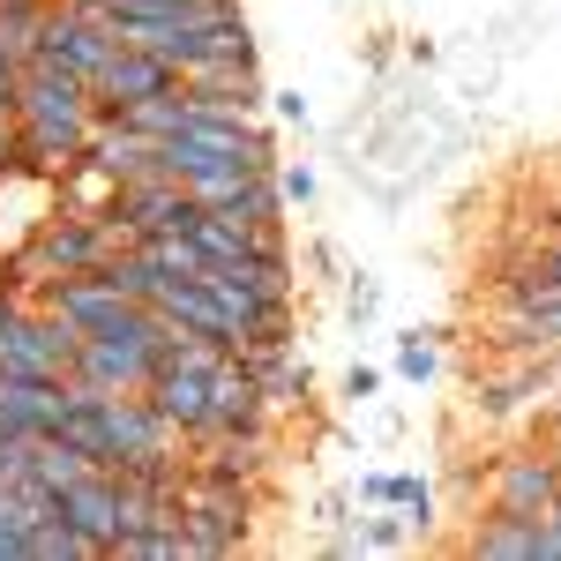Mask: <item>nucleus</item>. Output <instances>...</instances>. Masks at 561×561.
<instances>
[{
  "instance_id": "nucleus-11",
  "label": "nucleus",
  "mask_w": 561,
  "mask_h": 561,
  "mask_svg": "<svg viewBox=\"0 0 561 561\" xmlns=\"http://www.w3.org/2000/svg\"><path fill=\"white\" fill-rule=\"evenodd\" d=\"M150 307H158L173 330H187V337H210V345H225V352H232V337H240V322L225 314V300L210 293V277H173V285H165Z\"/></svg>"
},
{
  "instance_id": "nucleus-23",
  "label": "nucleus",
  "mask_w": 561,
  "mask_h": 561,
  "mask_svg": "<svg viewBox=\"0 0 561 561\" xmlns=\"http://www.w3.org/2000/svg\"><path fill=\"white\" fill-rule=\"evenodd\" d=\"M15 158H23V121H15V105H0V187L15 180Z\"/></svg>"
},
{
  "instance_id": "nucleus-19",
  "label": "nucleus",
  "mask_w": 561,
  "mask_h": 561,
  "mask_svg": "<svg viewBox=\"0 0 561 561\" xmlns=\"http://www.w3.org/2000/svg\"><path fill=\"white\" fill-rule=\"evenodd\" d=\"M31 554H38V561H98V547H90L68 517H45L38 531H31Z\"/></svg>"
},
{
  "instance_id": "nucleus-25",
  "label": "nucleus",
  "mask_w": 561,
  "mask_h": 561,
  "mask_svg": "<svg viewBox=\"0 0 561 561\" xmlns=\"http://www.w3.org/2000/svg\"><path fill=\"white\" fill-rule=\"evenodd\" d=\"M375 389H382V375H375V367H352V375H345V397H352V404H367Z\"/></svg>"
},
{
  "instance_id": "nucleus-8",
  "label": "nucleus",
  "mask_w": 561,
  "mask_h": 561,
  "mask_svg": "<svg viewBox=\"0 0 561 561\" xmlns=\"http://www.w3.org/2000/svg\"><path fill=\"white\" fill-rule=\"evenodd\" d=\"M547 367L554 359H502L494 375L472 382V420L479 427H502V420H524L531 404H547Z\"/></svg>"
},
{
  "instance_id": "nucleus-29",
  "label": "nucleus",
  "mask_w": 561,
  "mask_h": 561,
  "mask_svg": "<svg viewBox=\"0 0 561 561\" xmlns=\"http://www.w3.org/2000/svg\"><path fill=\"white\" fill-rule=\"evenodd\" d=\"M53 8H60V0H53ZM68 8H83V0H68Z\"/></svg>"
},
{
  "instance_id": "nucleus-16",
  "label": "nucleus",
  "mask_w": 561,
  "mask_h": 561,
  "mask_svg": "<svg viewBox=\"0 0 561 561\" xmlns=\"http://www.w3.org/2000/svg\"><path fill=\"white\" fill-rule=\"evenodd\" d=\"M83 472H98L83 449H76V442H60V434H45L38 449H31V472H23V479H31V486H45V494L60 502V486H76Z\"/></svg>"
},
{
  "instance_id": "nucleus-4",
  "label": "nucleus",
  "mask_w": 561,
  "mask_h": 561,
  "mask_svg": "<svg viewBox=\"0 0 561 561\" xmlns=\"http://www.w3.org/2000/svg\"><path fill=\"white\" fill-rule=\"evenodd\" d=\"M561 502V457L554 449H502L486 465V510H517V517H547Z\"/></svg>"
},
{
  "instance_id": "nucleus-21",
  "label": "nucleus",
  "mask_w": 561,
  "mask_h": 561,
  "mask_svg": "<svg viewBox=\"0 0 561 561\" xmlns=\"http://www.w3.org/2000/svg\"><path fill=\"white\" fill-rule=\"evenodd\" d=\"M83 8L113 23V15H173V8H203V0H83Z\"/></svg>"
},
{
  "instance_id": "nucleus-7",
  "label": "nucleus",
  "mask_w": 561,
  "mask_h": 561,
  "mask_svg": "<svg viewBox=\"0 0 561 561\" xmlns=\"http://www.w3.org/2000/svg\"><path fill=\"white\" fill-rule=\"evenodd\" d=\"M494 359H561V300H494Z\"/></svg>"
},
{
  "instance_id": "nucleus-28",
  "label": "nucleus",
  "mask_w": 561,
  "mask_h": 561,
  "mask_svg": "<svg viewBox=\"0 0 561 561\" xmlns=\"http://www.w3.org/2000/svg\"><path fill=\"white\" fill-rule=\"evenodd\" d=\"M554 457H561V427H554Z\"/></svg>"
},
{
  "instance_id": "nucleus-17",
  "label": "nucleus",
  "mask_w": 561,
  "mask_h": 561,
  "mask_svg": "<svg viewBox=\"0 0 561 561\" xmlns=\"http://www.w3.org/2000/svg\"><path fill=\"white\" fill-rule=\"evenodd\" d=\"M248 173H255V165H240V158H187V165H180V187H187L195 203H225Z\"/></svg>"
},
{
  "instance_id": "nucleus-2",
  "label": "nucleus",
  "mask_w": 561,
  "mask_h": 561,
  "mask_svg": "<svg viewBox=\"0 0 561 561\" xmlns=\"http://www.w3.org/2000/svg\"><path fill=\"white\" fill-rule=\"evenodd\" d=\"M76 352H83V330H68L53 307L23 300L0 322V367H15V375H53V382H68Z\"/></svg>"
},
{
  "instance_id": "nucleus-9",
  "label": "nucleus",
  "mask_w": 561,
  "mask_h": 561,
  "mask_svg": "<svg viewBox=\"0 0 561 561\" xmlns=\"http://www.w3.org/2000/svg\"><path fill=\"white\" fill-rule=\"evenodd\" d=\"M180 76L158 60V53H142V45H113L105 53V68L90 76V98H98V121L105 113H121V105H135V98H158V90H173Z\"/></svg>"
},
{
  "instance_id": "nucleus-6",
  "label": "nucleus",
  "mask_w": 561,
  "mask_h": 561,
  "mask_svg": "<svg viewBox=\"0 0 561 561\" xmlns=\"http://www.w3.org/2000/svg\"><path fill=\"white\" fill-rule=\"evenodd\" d=\"M60 412H68V382H53V375H15V367H0V434L45 442V434H60Z\"/></svg>"
},
{
  "instance_id": "nucleus-24",
  "label": "nucleus",
  "mask_w": 561,
  "mask_h": 561,
  "mask_svg": "<svg viewBox=\"0 0 561 561\" xmlns=\"http://www.w3.org/2000/svg\"><path fill=\"white\" fill-rule=\"evenodd\" d=\"M277 195H285V203H314V173H307V165H285V158H277Z\"/></svg>"
},
{
  "instance_id": "nucleus-1",
  "label": "nucleus",
  "mask_w": 561,
  "mask_h": 561,
  "mask_svg": "<svg viewBox=\"0 0 561 561\" xmlns=\"http://www.w3.org/2000/svg\"><path fill=\"white\" fill-rule=\"evenodd\" d=\"M255 502L262 486H232V479H180V539H187V561H217L240 554L255 539Z\"/></svg>"
},
{
  "instance_id": "nucleus-14",
  "label": "nucleus",
  "mask_w": 561,
  "mask_h": 561,
  "mask_svg": "<svg viewBox=\"0 0 561 561\" xmlns=\"http://www.w3.org/2000/svg\"><path fill=\"white\" fill-rule=\"evenodd\" d=\"M90 158L113 180H142V173H158V135H142L121 113H105V121H90Z\"/></svg>"
},
{
  "instance_id": "nucleus-3",
  "label": "nucleus",
  "mask_w": 561,
  "mask_h": 561,
  "mask_svg": "<svg viewBox=\"0 0 561 561\" xmlns=\"http://www.w3.org/2000/svg\"><path fill=\"white\" fill-rule=\"evenodd\" d=\"M15 121L23 128H90L98 121V98H90L83 76H68L53 60H31L23 83H15Z\"/></svg>"
},
{
  "instance_id": "nucleus-10",
  "label": "nucleus",
  "mask_w": 561,
  "mask_h": 561,
  "mask_svg": "<svg viewBox=\"0 0 561 561\" xmlns=\"http://www.w3.org/2000/svg\"><path fill=\"white\" fill-rule=\"evenodd\" d=\"M187 98L203 105V113H262V60L255 53H232V60H203L195 76H180Z\"/></svg>"
},
{
  "instance_id": "nucleus-20",
  "label": "nucleus",
  "mask_w": 561,
  "mask_h": 561,
  "mask_svg": "<svg viewBox=\"0 0 561 561\" xmlns=\"http://www.w3.org/2000/svg\"><path fill=\"white\" fill-rule=\"evenodd\" d=\"M434 367H442V345H434V337H404V345H397V375H404V382H434Z\"/></svg>"
},
{
  "instance_id": "nucleus-13",
  "label": "nucleus",
  "mask_w": 561,
  "mask_h": 561,
  "mask_svg": "<svg viewBox=\"0 0 561 561\" xmlns=\"http://www.w3.org/2000/svg\"><path fill=\"white\" fill-rule=\"evenodd\" d=\"M142 397L165 412V427H173L180 442H203V434H210V375H195V367H158Z\"/></svg>"
},
{
  "instance_id": "nucleus-18",
  "label": "nucleus",
  "mask_w": 561,
  "mask_h": 561,
  "mask_svg": "<svg viewBox=\"0 0 561 561\" xmlns=\"http://www.w3.org/2000/svg\"><path fill=\"white\" fill-rule=\"evenodd\" d=\"M382 502H389V510H404V524H412V531H427V524H434V479H420V472H389Z\"/></svg>"
},
{
  "instance_id": "nucleus-12",
  "label": "nucleus",
  "mask_w": 561,
  "mask_h": 561,
  "mask_svg": "<svg viewBox=\"0 0 561 561\" xmlns=\"http://www.w3.org/2000/svg\"><path fill=\"white\" fill-rule=\"evenodd\" d=\"M60 517H68V524L90 539V547L105 554V547L121 539V479L98 465V472H83L76 486H60Z\"/></svg>"
},
{
  "instance_id": "nucleus-22",
  "label": "nucleus",
  "mask_w": 561,
  "mask_h": 561,
  "mask_svg": "<svg viewBox=\"0 0 561 561\" xmlns=\"http://www.w3.org/2000/svg\"><path fill=\"white\" fill-rule=\"evenodd\" d=\"M404 531H412L404 517H375V524H359V554H397V547H404Z\"/></svg>"
},
{
  "instance_id": "nucleus-15",
  "label": "nucleus",
  "mask_w": 561,
  "mask_h": 561,
  "mask_svg": "<svg viewBox=\"0 0 561 561\" xmlns=\"http://www.w3.org/2000/svg\"><path fill=\"white\" fill-rule=\"evenodd\" d=\"M465 554L472 561H539V517H517V510H486L465 531Z\"/></svg>"
},
{
  "instance_id": "nucleus-27",
  "label": "nucleus",
  "mask_w": 561,
  "mask_h": 561,
  "mask_svg": "<svg viewBox=\"0 0 561 561\" xmlns=\"http://www.w3.org/2000/svg\"><path fill=\"white\" fill-rule=\"evenodd\" d=\"M277 98V121H293V128H307V98L300 90H270Z\"/></svg>"
},
{
  "instance_id": "nucleus-5",
  "label": "nucleus",
  "mask_w": 561,
  "mask_h": 561,
  "mask_svg": "<svg viewBox=\"0 0 561 561\" xmlns=\"http://www.w3.org/2000/svg\"><path fill=\"white\" fill-rule=\"evenodd\" d=\"M113 23L105 15H90V8H45V23H38V60H53V68H68V76H98L105 68V53H113Z\"/></svg>"
},
{
  "instance_id": "nucleus-26",
  "label": "nucleus",
  "mask_w": 561,
  "mask_h": 561,
  "mask_svg": "<svg viewBox=\"0 0 561 561\" xmlns=\"http://www.w3.org/2000/svg\"><path fill=\"white\" fill-rule=\"evenodd\" d=\"M15 83H23V60L0 45V105H15Z\"/></svg>"
}]
</instances>
